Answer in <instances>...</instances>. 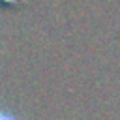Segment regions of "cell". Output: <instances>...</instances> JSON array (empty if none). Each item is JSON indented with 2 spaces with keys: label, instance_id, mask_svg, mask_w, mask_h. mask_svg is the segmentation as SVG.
<instances>
[{
  "label": "cell",
  "instance_id": "obj_1",
  "mask_svg": "<svg viewBox=\"0 0 120 120\" xmlns=\"http://www.w3.org/2000/svg\"><path fill=\"white\" fill-rule=\"evenodd\" d=\"M0 120H15V118H13V116H11L9 112H6V111H2V112H0Z\"/></svg>",
  "mask_w": 120,
  "mask_h": 120
}]
</instances>
